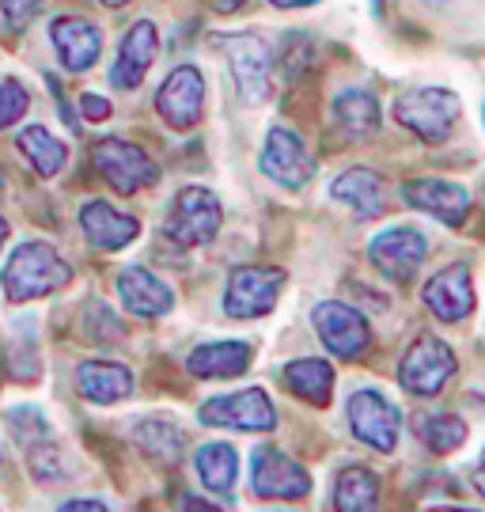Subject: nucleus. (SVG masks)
<instances>
[{"mask_svg":"<svg viewBox=\"0 0 485 512\" xmlns=\"http://www.w3.org/2000/svg\"><path fill=\"white\" fill-rule=\"evenodd\" d=\"M194 467H198V478L205 490L213 494H232L235 478H239V452L224 440H213V444H201L198 456H194Z\"/></svg>","mask_w":485,"mask_h":512,"instance_id":"nucleus-27","label":"nucleus"},{"mask_svg":"<svg viewBox=\"0 0 485 512\" xmlns=\"http://www.w3.org/2000/svg\"><path fill=\"white\" fill-rule=\"evenodd\" d=\"M99 4H107V8H126L129 0H99Z\"/></svg>","mask_w":485,"mask_h":512,"instance_id":"nucleus-42","label":"nucleus"},{"mask_svg":"<svg viewBox=\"0 0 485 512\" xmlns=\"http://www.w3.org/2000/svg\"><path fill=\"white\" fill-rule=\"evenodd\" d=\"M330 198L349 205L357 217L372 220L383 213V179H379L376 171H368V167H349V171H342L334 179Z\"/></svg>","mask_w":485,"mask_h":512,"instance_id":"nucleus-24","label":"nucleus"},{"mask_svg":"<svg viewBox=\"0 0 485 512\" xmlns=\"http://www.w3.org/2000/svg\"><path fill=\"white\" fill-rule=\"evenodd\" d=\"M182 512H220V509H216L213 501H205V497L190 494V497H182Z\"/></svg>","mask_w":485,"mask_h":512,"instance_id":"nucleus-37","label":"nucleus"},{"mask_svg":"<svg viewBox=\"0 0 485 512\" xmlns=\"http://www.w3.org/2000/svg\"><path fill=\"white\" fill-rule=\"evenodd\" d=\"M459 110L463 103L451 88H410L395 99V118L429 145L448 141L459 122Z\"/></svg>","mask_w":485,"mask_h":512,"instance_id":"nucleus-3","label":"nucleus"},{"mask_svg":"<svg viewBox=\"0 0 485 512\" xmlns=\"http://www.w3.org/2000/svg\"><path fill=\"white\" fill-rule=\"evenodd\" d=\"M27 107H31V95H27V88L19 84V80H0V129L16 126L19 118L27 114Z\"/></svg>","mask_w":485,"mask_h":512,"instance_id":"nucleus-32","label":"nucleus"},{"mask_svg":"<svg viewBox=\"0 0 485 512\" xmlns=\"http://www.w3.org/2000/svg\"><path fill=\"white\" fill-rule=\"evenodd\" d=\"M315 334L323 338V346L342 357V361H360L372 346V327L357 308H349L342 300H323L311 311Z\"/></svg>","mask_w":485,"mask_h":512,"instance_id":"nucleus-9","label":"nucleus"},{"mask_svg":"<svg viewBox=\"0 0 485 512\" xmlns=\"http://www.w3.org/2000/svg\"><path fill=\"white\" fill-rule=\"evenodd\" d=\"M482 118H485V107H482Z\"/></svg>","mask_w":485,"mask_h":512,"instance_id":"nucleus-47","label":"nucleus"},{"mask_svg":"<svg viewBox=\"0 0 485 512\" xmlns=\"http://www.w3.org/2000/svg\"><path fill=\"white\" fill-rule=\"evenodd\" d=\"M50 42L57 50V61L69 73H88L103 54V31L91 19L80 16H57L50 23Z\"/></svg>","mask_w":485,"mask_h":512,"instance_id":"nucleus-17","label":"nucleus"},{"mask_svg":"<svg viewBox=\"0 0 485 512\" xmlns=\"http://www.w3.org/2000/svg\"><path fill=\"white\" fill-rule=\"evenodd\" d=\"M254 349L247 342H205L186 357L190 376L198 380H235L251 368Z\"/></svg>","mask_w":485,"mask_h":512,"instance_id":"nucleus-22","label":"nucleus"},{"mask_svg":"<svg viewBox=\"0 0 485 512\" xmlns=\"http://www.w3.org/2000/svg\"><path fill=\"white\" fill-rule=\"evenodd\" d=\"M334 509L338 512H376L379 509V478L368 467H345L334 478Z\"/></svg>","mask_w":485,"mask_h":512,"instance_id":"nucleus-28","label":"nucleus"},{"mask_svg":"<svg viewBox=\"0 0 485 512\" xmlns=\"http://www.w3.org/2000/svg\"><path fill=\"white\" fill-rule=\"evenodd\" d=\"M334 126L342 129L349 141H368L379 133V122H383V110H379V99L364 88H345V92L334 95Z\"/></svg>","mask_w":485,"mask_h":512,"instance_id":"nucleus-23","label":"nucleus"},{"mask_svg":"<svg viewBox=\"0 0 485 512\" xmlns=\"http://www.w3.org/2000/svg\"><path fill=\"white\" fill-rule=\"evenodd\" d=\"M474 486H478V494L485 497V452H482V459H478V467H474Z\"/></svg>","mask_w":485,"mask_h":512,"instance_id":"nucleus-40","label":"nucleus"},{"mask_svg":"<svg viewBox=\"0 0 485 512\" xmlns=\"http://www.w3.org/2000/svg\"><path fill=\"white\" fill-rule=\"evenodd\" d=\"M247 0H209V8H213L216 16H232V12H239Z\"/></svg>","mask_w":485,"mask_h":512,"instance_id":"nucleus-38","label":"nucleus"},{"mask_svg":"<svg viewBox=\"0 0 485 512\" xmlns=\"http://www.w3.org/2000/svg\"><path fill=\"white\" fill-rule=\"evenodd\" d=\"M432 512H474V509H432Z\"/></svg>","mask_w":485,"mask_h":512,"instance_id":"nucleus-43","label":"nucleus"},{"mask_svg":"<svg viewBox=\"0 0 485 512\" xmlns=\"http://www.w3.org/2000/svg\"><path fill=\"white\" fill-rule=\"evenodd\" d=\"M69 281L72 266L61 258V251L50 247V243H42V239H27L4 262L0 289H4L8 304H31V300L61 293Z\"/></svg>","mask_w":485,"mask_h":512,"instance_id":"nucleus-1","label":"nucleus"},{"mask_svg":"<svg viewBox=\"0 0 485 512\" xmlns=\"http://www.w3.org/2000/svg\"><path fill=\"white\" fill-rule=\"evenodd\" d=\"M42 8H46V0H0V16L8 23V31L31 27V19H38Z\"/></svg>","mask_w":485,"mask_h":512,"instance_id":"nucleus-33","label":"nucleus"},{"mask_svg":"<svg viewBox=\"0 0 485 512\" xmlns=\"http://www.w3.org/2000/svg\"><path fill=\"white\" fill-rule=\"evenodd\" d=\"M91 167H95L118 194H126V198L160 183V164H156L144 148L129 145L122 137H103V141H95V145H91Z\"/></svg>","mask_w":485,"mask_h":512,"instance_id":"nucleus-5","label":"nucleus"},{"mask_svg":"<svg viewBox=\"0 0 485 512\" xmlns=\"http://www.w3.org/2000/svg\"><path fill=\"white\" fill-rule=\"evenodd\" d=\"M285 270L277 266H239L224 285V315L228 319H262L270 315L285 289Z\"/></svg>","mask_w":485,"mask_h":512,"instance_id":"nucleus-6","label":"nucleus"},{"mask_svg":"<svg viewBox=\"0 0 485 512\" xmlns=\"http://www.w3.org/2000/svg\"><path fill=\"white\" fill-rule=\"evenodd\" d=\"M425 4H444V0H425Z\"/></svg>","mask_w":485,"mask_h":512,"instance_id":"nucleus-45","label":"nucleus"},{"mask_svg":"<svg viewBox=\"0 0 485 512\" xmlns=\"http://www.w3.org/2000/svg\"><path fill=\"white\" fill-rule=\"evenodd\" d=\"M402 198H406V205L429 213L448 228H463L470 217V190L448 183V179H414V183L402 186Z\"/></svg>","mask_w":485,"mask_h":512,"instance_id":"nucleus-16","label":"nucleus"},{"mask_svg":"<svg viewBox=\"0 0 485 512\" xmlns=\"http://www.w3.org/2000/svg\"><path fill=\"white\" fill-rule=\"evenodd\" d=\"M213 46L224 50L228 65H232L235 88L247 107H262L273 92V54L270 42L254 31H239V35H216Z\"/></svg>","mask_w":485,"mask_h":512,"instance_id":"nucleus-2","label":"nucleus"},{"mask_svg":"<svg viewBox=\"0 0 485 512\" xmlns=\"http://www.w3.org/2000/svg\"><path fill=\"white\" fill-rule=\"evenodd\" d=\"M251 490L266 501H304L311 475L281 448H258L251 459Z\"/></svg>","mask_w":485,"mask_h":512,"instance_id":"nucleus-12","label":"nucleus"},{"mask_svg":"<svg viewBox=\"0 0 485 512\" xmlns=\"http://www.w3.org/2000/svg\"><path fill=\"white\" fill-rule=\"evenodd\" d=\"M156 50H160V31L152 19H137L122 35V46H118V57L110 65V84L122 88V92H133L141 88L152 61H156Z\"/></svg>","mask_w":485,"mask_h":512,"instance_id":"nucleus-15","label":"nucleus"},{"mask_svg":"<svg viewBox=\"0 0 485 512\" xmlns=\"http://www.w3.org/2000/svg\"><path fill=\"white\" fill-rule=\"evenodd\" d=\"M425 308L444 319V323H459L474 311V281H470L467 266H448L440 274L425 281Z\"/></svg>","mask_w":485,"mask_h":512,"instance_id":"nucleus-19","label":"nucleus"},{"mask_svg":"<svg viewBox=\"0 0 485 512\" xmlns=\"http://www.w3.org/2000/svg\"><path fill=\"white\" fill-rule=\"evenodd\" d=\"M156 110L171 129H194L205 114V76L198 65H175L156 92Z\"/></svg>","mask_w":485,"mask_h":512,"instance_id":"nucleus-13","label":"nucleus"},{"mask_svg":"<svg viewBox=\"0 0 485 512\" xmlns=\"http://www.w3.org/2000/svg\"><path fill=\"white\" fill-rule=\"evenodd\" d=\"M19 152L31 160V167H35L42 179H54V175H61V167H65V160H69V148L57 141L54 133L46 126H27L19 129Z\"/></svg>","mask_w":485,"mask_h":512,"instance_id":"nucleus-29","label":"nucleus"},{"mask_svg":"<svg viewBox=\"0 0 485 512\" xmlns=\"http://www.w3.org/2000/svg\"><path fill=\"white\" fill-rule=\"evenodd\" d=\"M0 190H4V175H0Z\"/></svg>","mask_w":485,"mask_h":512,"instance_id":"nucleus-46","label":"nucleus"},{"mask_svg":"<svg viewBox=\"0 0 485 512\" xmlns=\"http://www.w3.org/2000/svg\"><path fill=\"white\" fill-rule=\"evenodd\" d=\"M57 512H110L103 501H95V497H72V501H65Z\"/></svg>","mask_w":485,"mask_h":512,"instance_id":"nucleus-36","label":"nucleus"},{"mask_svg":"<svg viewBox=\"0 0 485 512\" xmlns=\"http://www.w3.org/2000/svg\"><path fill=\"white\" fill-rule=\"evenodd\" d=\"M8 429H12V437L27 448V452H35L42 444H50V421L46 414L38 410V406H16V410H8Z\"/></svg>","mask_w":485,"mask_h":512,"instance_id":"nucleus-31","label":"nucleus"},{"mask_svg":"<svg viewBox=\"0 0 485 512\" xmlns=\"http://www.w3.org/2000/svg\"><path fill=\"white\" fill-rule=\"evenodd\" d=\"M118 296L141 319H160V315H167V311L175 308L171 285H163L160 277L152 274V270H144V266H126L118 274Z\"/></svg>","mask_w":485,"mask_h":512,"instance_id":"nucleus-20","label":"nucleus"},{"mask_svg":"<svg viewBox=\"0 0 485 512\" xmlns=\"http://www.w3.org/2000/svg\"><path fill=\"white\" fill-rule=\"evenodd\" d=\"M76 391L95 406L122 403L133 395V372L118 361H80L76 365Z\"/></svg>","mask_w":485,"mask_h":512,"instance_id":"nucleus-21","label":"nucleus"},{"mask_svg":"<svg viewBox=\"0 0 485 512\" xmlns=\"http://www.w3.org/2000/svg\"><path fill=\"white\" fill-rule=\"evenodd\" d=\"M133 444L156 463H179L182 448H186V433L175 418L152 414V418H141L133 425Z\"/></svg>","mask_w":485,"mask_h":512,"instance_id":"nucleus-25","label":"nucleus"},{"mask_svg":"<svg viewBox=\"0 0 485 512\" xmlns=\"http://www.w3.org/2000/svg\"><path fill=\"white\" fill-rule=\"evenodd\" d=\"M349 429L360 444H368L376 452H395L398 433H402V414L387 395L364 387L349 399Z\"/></svg>","mask_w":485,"mask_h":512,"instance_id":"nucleus-11","label":"nucleus"},{"mask_svg":"<svg viewBox=\"0 0 485 512\" xmlns=\"http://www.w3.org/2000/svg\"><path fill=\"white\" fill-rule=\"evenodd\" d=\"M201 425L213 429H239V433H270L277 425V410H273L270 395L262 387H247L235 395H216L198 410Z\"/></svg>","mask_w":485,"mask_h":512,"instance_id":"nucleus-8","label":"nucleus"},{"mask_svg":"<svg viewBox=\"0 0 485 512\" xmlns=\"http://www.w3.org/2000/svg\"><path fill=\"white\" fill-rule=\"evenodd\" d=\"M429 255V239L425 232H417L410 224H398V228H387L379 232L372 243H368V258L383 277L391 281H410V277L421 270V262Z\"/></svg>","mask_w":485,"mask_h":512,"instance_id":"nucleus-14","label":"nucleus"},{"mask_svg":"<svg viewBox=\"0 0 485 512\" xmlns=\"http://www.w3.org/2000/svg\"><path fill=\"white\" fill-rule=\"evenodd\" d=\"M372 8H376V12H383V0H372Z\"/></svg>","mask_w":485,"mask_h":512,"instance_id":"nucleus-44","label":"nucleus"},{"mask_svg":"<svg viewBox=\"0 0 485 512\" xmlns=\"http://www.w3.org/2000/svg\"><path fill=\"white\" fill-rule=\"evenodd\" d=\"M417 437L425 440V448L448 456L467 440V421L455 418V414H429V418L417 421Z\"/></svg>","mask_w":485,"mask_h":512,"instance_id":"nucleus-30","label":"nucleus"},{"mask_svg":"<svg viewBox=\"0 0 485 512\" xmlns=\"http://www.w3.org/2000/svg\"><path fill=\"white\" fill-rule=\"evenodd\" d=\"M258 167L270 183L285 186V190H304L311 179H315V156L311 148L304 145L300 133L277 126L266 133V148L258 156Z\"/></svg>","mask_w":485,"mask_h":512,"instance_id":"nucleus-10","label":"nucleus"},{"mask_svg":"<svg viewBox=\"0 0 485 512\" xmlns=\"http://www.w3.org/2000/svg\"><path fill=\"white\" fill-rule=\"evenodd\" d=\"M80 114L88 118V122H107L110 118V103L103 95H80Z\"/></svg>","mask_w":485,"mask_h":512,"instance_id":"nucleus-35","label":"nucleus"},{"mask_svg":"<svg viewBox=\"0 0 485 512\" xmlns=\"http://www.w3.org/2000/svg\"><path fill=\"white\" fill-rule=\"evenodd\" d=\"M311 50H315V46H311V38L300 35V31L285 38V73H288V80H296V76L311 65Z\"/></svg>","mask_w":485,"mask_h":512,"instance_id":"nucleus-34","label":"nucleus"},{"mask_svg":"<svg viewBox=\"0 0 485 512\" xmlns=\"http://www.w3.org/2000/svg\"><path fill=\"white\" fill-rule=\"evenodd\" d=\"M451 376H455V353L436 334H421L414 346L406 349L402 365H398V384L406 387L410 395H421V399L440 395Z\"/></svg>","mask_w":485,"mask_h":512,"instance_id":"nucleus-7","label":"nucleus"},{"mask_svg":"<svg viewBox=\"0 0 485 512\" xmlns=\"http://www.w3.org/2000/svg\"><path fill=\"white\" fill-rule=\"evenodd\" d=\"M273 8H285V12H292V8H311V4H319V0H270Z\"/></svg>","mask_w":485,"mask_h":512,"instance_id":"nucleus-39","label":"nucleus"},{"mask_svg":"<svg viewBox=\"0 0 485 512\" xmlns=\"http://www.w3.org/2000/svg\"><path fill=\"white\" fill-rule=\"evenodd\" d=\"M220 220H224V209H220V198L213 190L186 186L171 202V213L163 220V236L175 247H205L220 232Z\"/></svg>","mask_w":485,"mask_h":512,"instance_id":"nucleus-4","label":"nucleus"},{"mask_svg":"<svg viewBox=\"0 0 485 512\" xmlns=\"http://www.w3.org/2000/svg\"><path fill=\"white\" fill-rule=\"evenodd\" d=\"M4 243H8V220L0 217V247H4Z\"/></svg>","mask_w":485,"mask_h":512,"instance_id":"nucleus-41","label":"nucleus"},{"mask_svg":"<svg viewBox=\"0 0 485 512\" xmlns=\"http://www.w3.org/2000/svg\"><path fill=\"white\" fill-rule=\"evenodd\" d=\"M281 380L296 399H304L311 406H326L334 395V368H330V361H319V357L288 361Z\"/></svg>","mask_w":485,"mask_h":512,"instance_id":"nucleus-26","label":"nucleus"},{"mask_svg":"<svg viewBox=\"0 0 485 512\" xmlns=\"http://www.w3.org/2000/svg\"><path fill=\"white\" fill-rule=\"evenodd\" d=\"M80 232H84V239L95 251H122V247H129L133 239L141 236V220L133 213L114 209L103 198H91L80 209Z\"/></svg>","mask_w":485,"mask_h":512,"instance_id":"nucleus-18","label":"nucleus"}]
</instances>
